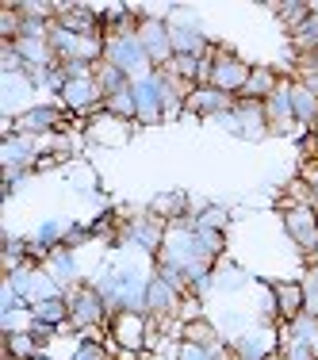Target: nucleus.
Returning <instances> with one entry per match:
<instances>
[{"label":"nucleus","mask_w":318,"mask_h":360,"mask_svg":"<svg viewBox=\"0 0 318 360\" xmlns=\"http://www.w3.org/2000/svg\"><path fill=\"white\" fill-rule=\"evenodd\" d=\"M104 62L119 65L131 81H142V77L158 73V70H153V62H150V54H146V46H142V39H139V31L108 35L104 39Z\"/></svg>","instance_id":"1"},{"label":"nucleus","mask_w":318,"mask_h":360,"mask_svg":"<svg viewBox=\"0 0 318 360\" xmlns=\"http://www.w3.org/2000/svg\"><path fill=\"white\" fill-rule=\"evenodd\" d=\"M65 299H70V326L77 333H92L111 322L108 299L100 295L96 284H77L73 291H65Z\"/></svg>","instance_id":"2"},{"label":"nucleus","mask_w":318,"mask_h":360,"mask_svg":"<svg viewBox=\"0 0 318 360\" xmlns=\"http://www.w3.org/2000/svg\"><path fill=\"white\" fill-rule=\"evenodd\" d=\"M165 230H169V222H161V219H153L150 211H142V215L127 219L123 226H119L115 245L139 250V253H146V257H158L161 245H165Z\"/></svg>","instance_id":"3"},{"label":"nucleus","mask_w":318,"mask_h":360,"mask_svg":"<svg viewBox=\"0 0 318 360\" xmlns=\"http://www.w3.org/2000/svg\"><path fill=\"white\" fill-rule=\"evenodd\" d=\"M284 211V234L295 242V250L307 257V261H314L318 253V207H303V203H280Z\"/></svg>","instance_id":"4"},{"label":"nucleus","mask_w":318,"mask_h":360,"mask_svg":"<svg viewBox=\"0 0 318 360\" xmlns=\"http://www.w3.org/2000/svg\"><path fill=\"white\" fill-rule=\"evenodd\" d=\"M108 333H111V349H119V353H146L150 349V314L119 311L111 314Z\"/></svg>","instance_id":"5"},{"label":"nucleus","mask_w":318,"mask_h":360,"mask_svg":"<svg viewBox=\"0 0 318 360\" xmlns=\"http://www.w3.org/2000/svg\"><path fill=\"white\" fill-rule=\"evenodd\" d=\"M50 46H54L58 62H89V65H100L104 62V35H73L65 27H50Z\"/></svg>","instance_id":"6"},{"label":"nucleus","mask_w":318,"mask_h":360,"mask_svg":"<svg viewBox=\"0 0 318 360\" xmlns=\"http://www.w3.org/2000/svg\"><path fill=\"white\" fill-rule=\"evenodd\" d=\"M165 23H169V35H173V50L180 58H203L211 50V39L203 35L196 15H188L184 8H173V15H165Z\"/></svg>","instance_id":"7"},{"label":"nucleus","mask_w":318,"mask_h":360,"mask_svg":"<svg viewBox=\"0 0 318 360\" xmlns=\"http://www.w3.org/2000/svg\"><path fill=\"white\" fill-rule=\"evenodd\" d=\"M249 73H253V65L242 62V58L234 54V50H215V70H211V89L227 92V96H242Z\"/></svg>","instance_id":"8"},{"label":"nucleus","mask_w":318,"mask_h":360,"mask_svg":"<svg viewBox=\"0 0 318 360\" xmlns=\"http://www.w3.org/2000/svg\"><path fill=\"white\" fill-rule=\"evenodd\" d=\"M139 39H142L146 54H150L153 70H165V65L177 58V50H173V35H169L165 15H146V20L139 23Z\"/></svg>","instance_id":"9"},{"label":"nucleus","mask_w":318,"mask_h":360,"mask_svg":"<svg viewBox=\"0 0 318 360\" xmlns=\"http://www.w3.org/2000/svg\"><path fill=\"white\" fill-rule=\"evenodd\" d=\"M58 127H62V104H27L20 115L12 119V131L31 134V139H39V134H54Z\"/></svg>","instance_id":"10"},{"label":"nucleus","mask_w":318,"mask_h":360,"mask_svg":"<svg viewBox=\"0 0 318 360\" xmlns=\"http://www.w3.org/2000/svg\"><path fill=\"white\" fill-rule=\"evenodd\" d=\"M180 303H184V291L153 272L150 284H146V314H150V319H177Z\"/></svg>","instance_id":"11"},{"label":"nucleus","mask_w":318,"mask_h":360,"mask_svg":"<svg viewBox=\"0 0 318 360\" xmlns=\"http://www.w3.org/2000/svg\"><path fill=\"white\" fill-rule=\"evenodd\" d=\"M134 89V104H139V123L142 127H153L165 119V96H161V77L150 73L142 81H131Z\"/></svg>","instance_id":"12"},{"label":"nucleus","mask_w":318,"mask_h":360,"mask_svg":"<svg viewBox=\"0 0 318 360\" xmlns=\"http://www.w3.org/2000/svg\"><path fill=\"white\" fill-rule=\"evenodd\" d=\"M230 349H234V360H265L269 353L280 349V338H276V330L265 322V326H249L242 338H234Z\"/></svg>","instance_id":"13"},{"label":"nucleus","mask_w":318,"mask_h":360,"mask_svg":"<svg viewBox=\"0 0 318 360\" xmlns=\"http://www.w3.org/2000/svg\"><path fill=\"white\" fill-rule=\"evenodd\" d=\"M265 123H269V134H291L295 131V111H291V81L284 77L280 89L265 100Z\"/></svg>","instance_id":"14"},{"label":"nucleus","mask_w":318,"mask_h":360,"mask_svg":"<svg viewBox=\"0 0 318 360\" xmlns=\"http://www.w3.org/2000/svg\"><path fill=\"white\" fill-rule=\"evenodd\" d=\"M234 104H238L234 96L211 89V84H200V89L188 92L184 111H188V115H203V119H219V115H227V111H234Z\"/></svg>","instance_id":"15"},{"label":"nucleus","mask_w":318,"mask_h":360,"mask_svg":"<svg viewBox=\"0 0 318 360\" xmlns=\"http://www.w3.org/2000/svg\"><path fill=\"white\" fill-rule=\"evenodd\" d=\"M0 153H4V169H35L42 146H39V139H31V134L12 131V134H4V150Z\"/></svg>","instance_id":"16"},{"label":"nucleus","mask_w":318,"mask_h":360,"mask_svg":"<svg viewBox=\"0 0 318 360\" xmlns=\"http://www.w3.org/2000/svg\"><path fill=\"white\" fill-rule=\"evenodd\" d=\"M146 211L161 222H180V219L192 215V200H188V192H158L146 203Z\"/></svg>","instance_id":"17"},{"label":"nucleus","mask_w":318,"mask_h":360,"mask_svg":"<svg viewBox=\"0 0 318 360\" xmlns=\"http://www.w3.org/2000/svg\"><path fill=\"white\" fill-rule=\"evenodd\" d=\"M42 269L50 272V280H54L62 291H73L77 284H81V276H77V253L65 250V245H58L54 253H50V261L42 264Z\"/></svg>","instance_id":"18"},{"label":"nucleus","mask_w":318,"mask_h":360,"mask_svg":"<svg viewBox=\"0 0 318 360\" xmlns=\"http://www.w3.org/2000/svg\"><path fill=\"white\" fill-rule=\"evenodd\" d=\"M272 295H276L280 322H291L303 314V284L299 280H272Z\"/></svg>","instance_id":"19"},{"label":"nucleus","mask_w":318,"mask_h":360,"mask_svg":"<svg viewBox=\"0 0 318 360\" xmlns=\"http://www.w3.org/2000/svg\"><path fill=\"white\" fill-rule=\"evenodd\" d=\"M234 119H238V139H261V134H269L265 104H257V100H238Z\"/></svg>","instance_id":"20"},{"label":"nucleus","mask_w":318,"mask_h":360,"mask_svg":"<svg viewBox=\"0 0 318 360\" xmlns=\"http://www.w3.org/2000/svg\"><path fill=\"white\" fill-rule=\"evenodd\" d=\"M280 81L284 77L272 70V65H253V73H249V81H246V89L238 100H257V104H265V100L280 89Z\"/></svg>","instance_id":"21"},{"label":"nucleus","mask_w":318,"mask_h":360,"mask_svg":"<svg viewBox=\"0 0 318 360\" xmlns=\"http://www.w3.org/2000/svg\"><path fill=\"white\" fill-rule=\"evenodd\" d=\"M291 111H295V123L303 127V131H311L318 123V96H311L295 77H291Z\"/></svg>","instance_id":"22"},{"label":"nucleus","mask_w":318,"mask_h":360,"mask_svg":"<svg viewBox=\"0 0 318 360\" xmlns=\"http://www.w3.org/2000/svg\"><path fill=\"white\" fill-rule=\"evenodd\" d=\"M31 314H35L39 322H50V326H70V299L65 295H50V299H39V303H31Z\"/></svg>","instance_id":"23"},{"label":"nucleus","mask_w":318,"mask_h":360,"mask_svg":"<svg viewBox=\"0 0 318 360\" xmlns=\"http://www.w3.org/2000/svg\"><path fill=\"white\" fill-rule=\"evenodd\" d=\"M104 115L123 119V123H139V104H134V89H123L104 100Z\"/></svg>","instance_id":"24"},{"label":"nucleus","mask_w":318,"mask_h":360,"mask_svg":"<svg viewBox=\"0 0 318 360\" xmlns=\"http://www.w3.org/2000/svg\"><path fill=\"white\" fill-rule=\"evenodd\" d=\"M96 84H100V92H104V100H108V96H115V92L131 89V77L119 70V65L100 62V65H96Z\"/></svg>","instance_id":"25"},{"label":"nucleus","mask_w":318,"mask_h":360,"mask_svg":"<svg viewBox=\"0 0 318 360\" xmlns=\"http://www.w3.org/2000/svg\"><path fill=\"white\" fill-rule=\"evenodd\" d=\"M4 353L8 360H35L42 353V345L31 333H4Z\"/></svg>","instance_id":"26"},{"label":"nucleus","mask_w":318,"mask_h":360,"mask_svg":"<svg viewBox=\"0 0 318 360\" xmlns=\"http://www.w3.org/2000/svg\"><path fill=\"white\" fill-rule=\"evenodd\" d=\"M249 284V272L230 261H215V291H238Z\"/></svg>","instance_id":"27"},{"label":"nucleus","mask_w":318,"mask_h":360,"mask_svg":"<svg viewBox=\"0 0 318 360\" xmlns=\"http://www.w3.org/2000/svg\"><path fill=\"white\" fill-rule=\"evenodd\" d=\"M272 12H276V20L284 23V31H299L307 20H311V12H314V4H272Z\"/></svg>","instance_id":"28"},{"label":"nucleus","mask_w":318,"mask_h":360,"mask_svg":"<svg viewBox=\"0 0 318 360\" xmlns=\"http://www.w3.org/2000/svg\"><path fill=\"white\" fill-rule=\"evenodd\" d=\"M192 226H196V230H219V234H227V226H230V211L222 207V203H208V207H203L200 215L192 219Z\"/></svg>","instance_id":"29"},{"label":"nucleus","mask_w":318,"mask_h":360,"mask_svg":"<svg viewBox=\"0 0 318 360\" xmlns=\"http://www.w3.org/2000/svg\"><path fill=\"white\" fill-rule=\"evenodd\" d=\"M219 326L208 322V319H196V322H184V341H196V345H211V341H219Z\"/></svg>","instance_id":"30"},{"label":"nucleus","mask_w":318,"mask_h":360,"mask_svg":"<svg viewBox=\"0 0 318 360\" xmlns=\"http://www.w3.org/2000/svg\"><path fill=\"white\" fill-rule=\"evenodd\" d=\"M31 322H35L31 307H20V311H0V326H4V333H27Z\"/></svg>","instance_id":"31"},{"label":"nucleus","mask_w":318,"mask_h":360,"mask_svg":"<svg viewBox=\"0 0 318 360\" xmlns=\"http://www.w3.org/2000/svg\"><path fill=\"white\" fill-rule=\"evenodd\" d=\"M70 360H111V349L100 338H81Z\"/></svg>","instance_id":"32"},{"label":"nucleus","mask_w":318,"mask_h":360,"mask_svg":"<svg viewBox=\"0 0 318 360\" xmlns=\"http://www.w3.org/2000/svg\"><path fill=\"white\" fill-rule=\"evenodd\" d=\"M65 230H70V222H62V219H46L42 226L35 230V238L39 242H46L50 250H58L62 245V238H65Z\"/></svg>","instance_id":"33"},{"label":"nucleus","mask_w":318,"mask_h":360,"mask_svg":"<svg viewBox=\"0 0 318 360\" xmlns=\"http://www.w3.org/2000/svg\"><path fill=\"white\" fill-rule=\"evenodd\" d=\"M92 238H96V234H92V226H89V222H70V230H65L62 245H65V250H73V253H77L84 242H92Z\"/></svg>","instance_id":"34"},{"label":"nucleus","mask_w":318,"mask_h":360,"mask_svg":"<svg viewBox=\"0 0 318 360\" xmlns=\"http://www.w3.org/2000/svg\"><path fill=\"white\" fill-rule=\"evenodd\" d=\"M303 284V314H314L318 319V276H314V269H307V276L299 280Z\"/></svg>","instance_id":"35"},{"label":"nucleus","mask_w":318,"mask_h":360,"mask_svg":"<svg viewBox=\"0 0 318 360\" xmlns=\"http://www.w3.org/2000/svg\"><path fill=\"white\" fill-rule=\"evenodd\" d=\"M280 353H284V360H318V353H314L311 345L291 341V338H284V333H280Z\"/></svg>","instance_id":"36"},{"label":"nucleus","mask_w":318,"mask_h":360,"mask_svg":"<svg viewBox=\"0 0 318 360\" xmlns=\"http://www.w3.org/2000/svg\"><path fill=\"white\" fill-rule=\"evenodd\" d=\"M295 81L303 84L311 96H318V70H314L311 62H303V58H299V65H295Z\"/></svg>","instance_id":"37"},{"label":"nucleus","mask_w":318,"mask_h":360,"mask_svg":"<svg viewBox=\"0 0 318 360\" xmlns=\"http://www.w3.org/2000/svg\"><path fill=\"white\" fill-rule=\"evenodd\" d=\"M177 319H180V322H196V319H203V299H200V295H184V303H180Z\"/></svg>","instance_id":"38"},{"label":"nucleus","mask_w":318,"mask_h":360,"mask_svg":"<svg viewBox=\"0 0 318 360\" xmlns=\"http://www.w3.org/2000/svg\"><path fill=\"white\" fill-rule=\"evenodd\" d=\"M177 360H211V356H208V345H196V341H180Z\"/></svg>","instance_id":"39"},{"label":"nucleus","mask_w":318,"mask_h":360,"mask_svg":"<svg viewBox=\"0 0 318 360\" xmlns=\"http://www.w3.org/2000/svg\"><path fill=\"white\" fill-rule=\"evenodd\" d=\"M299 180H303V184L311 188L314 200H318V158H314V161H303V165H299Z\"/></svg>","instance_id":"40"},{"label":"nucleus","mask_w":318,"mask_h":360,"mask_svg":"<svg viewBox=\"0 0 318 360\" xmlns=\"http://www.w3.org/2000/svg\"><path fill=\"white\" fill-rule=\"evenodd\" d=\"M303 62H311V65H314V70H318V50H311V54H307V58H303Z\"/></svg>","instance_id":"41"},{"label":"nucleus","mask_w":318,"mask_h":360,"mask_svg":"<svg viewBox=\"0 0 318 360\" xmlns=\"http://www.w3.org/2000/svg\"><path fill=\"white\" fill-rule=\"evenodd\" d=\"M35 360H54V356H50V353H39V356H35Z\"/></svg>","instance_id":"42"},{"label":"nucleus","mask_w":318,"mask_h":360,"mask_svg":"<svg viewBox=\"0 0 318 360\" xmlns=\"http://www.w3.org/2000/svg\"><path fill=\"white\" fill-rule=\"evenodd\" d=\"M311 269H314V276H318V261H314V264H311Z\"/></svg>","instance_id":"43"}]
</instances>
